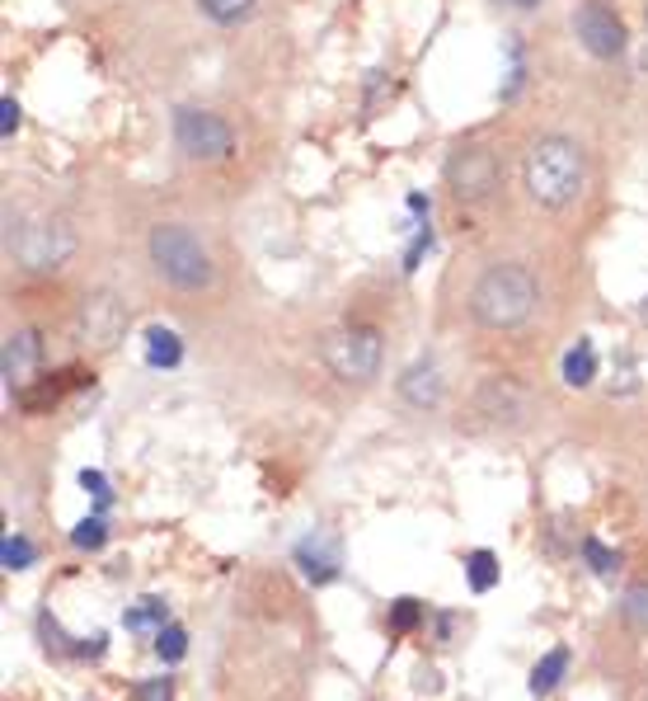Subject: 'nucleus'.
Segmentation results:
<instances>
[{
    "mask_svg": "<svg viewBox=\"0 0 648 701\" xmlns=\"http://www.w3.org/2000/svg\"><path fill=\"white\" fill-rule=\"evenodd\" d=\"M521 175H527V194L541 208L559 212L588 184V161H582V147L568 142V137H541V142H531Z\"/></svg>",
    "mask_w": 648,
    "mask_h": 701,
    "instance_id": "obj_1",
    "label": "nucleus"
},
{
    "mask_svg": "<svg viewBox=\"0 0 648 701\" xmlns=\"http://www.w3.org/2000/svg\"><path fill=\"white\" fill-rule=\"evenodd\" d=\"M535 311V278L521 264H494L475 288H470V316L484 330H517Z\"/></svg>",
    "mask_w": 648,
    "mask_h": 701,
    "instance_id": "obj_2",
    "label": "nucleus"
},
{
    "mask_svg": "<svg viewBox=\"0 0 648 701\" xmlns=\"http://www.w3.org/2000/svg\"><path fill=\"white\" fill-rule=\"evenodd\" d=\"M151 259L174 288L184 292H198L212 283V255L193 231L179 226V222H161L151 231Z\"/></svg>",
    "mask_w": 648,
    "mask_h": 701,
    "instance_id": "obj_3",
    "label": "nucleus"
},
{
    "mask_svg": "<svg viewBox=\"0 0 648 701\" xmlns=\"http://www.w3.org/2000/svg\"><path fill=\"white\" fill-rule=\"evenodd\" d=\"M381 330H372V325H347V330H334L325 335L320 344V358L325 367L334 372L339 382H372L376 372H381Z\"/></svg>",
    "mask_w": 648,
    "mask_h": 701,
    "instance_id": "obj_4",
    "label": "nucleus"
},
{
    "mask_svg": "<svg viewBox=\"0 0 648 701\" xmlns=\"http://www.w3.org/2000/svg\"><path fill=\"white\" fill-rule=\"evenodd\" d=\"M174 142H179L184 155H193V161H226L235 151V132L216 114H208V108H179L174 114Z\"/></svg>",
    "mask_w": 648,
    "mask_h": 701,
    "instance_id": "obj_5",
    "label": "nucleus"
},
{
    "mask_svg": "<svg viewBox=\"0 0 648 701\" xmlns=\"http://www.w3.org/2000/svg\"><path fill=\"white\" fill-rule=\"evenodd\" d=\"M71 250H75V231L67 222H57V217H43V222L24 226L20 241H14V255H20V264H24V269H38V273L61 269V264L71 259Z\"/></svg>",
    "mask_w": 648,
    "mask_h": 701,
    "instance_id": "obj_6",
    "label": "nucleus"
},
{
    "mask_svg": "<svg viewBox=\"0 0 648 701\" xmlns=\"http://www.w3.org/2000/svg\"><path fill=\"white\" fill-rule=\"evenodd\" d=\"M447 184L461 202H484L498 189V161L488 147H461L447 161Z\"/></svg>",
    "mask_w": 648,
    "mask_h": 701,
    "instance_id": "obj_7",
    "label": "nucleus"
},
{
    "mask_svg": "<svg viewBox=\"0 0 648 701\" xmlns=\"http://www.w3.org/2000/svg\"><path fill=\"white\" fill-rule=\"evenodd\" d=\"M292 565L302 570V580L315 584V588H329L343 574V551H339V541L329 537V533H306L302 541L292 547Z\"/></svg>",
    "mask_w": 648,
    "mask_h": 701,
    "instance_id": "obj_8",
    "label": "nucleus"
},
{
    "mask_svg": "<svg viewBox=\"0 0 648 701\" xmlns=\"http://www.w3.org/2000/svg\"><path fill=\"white\" fill-rule=\"evenodd\" d=\"M574 34L592 57H621L625 52V24L615 20V10L597 5V0L574 14Z\"/></svg>",
    "mask_w": 648,
    "mask_h": 701,
    "instance_id": "obj_9",
    "label": "nucleus"
},
{
    "mask_svg": "<svg viewBox=\"0 0 648 701\" xmlns=\"http://www.w3.org/2000/svg\"><path fill=\"white\" fill-rule=\"evenodd\" d=\"M122 330H128V316H122V306L108 297V292H99V297H85L81 306V339L94 349H114Z\"/></svg>",
    "mask_w": 648,
    "mask_h": 701,
    "instance_id": "obj_10",
    "label": "nucleus"
},
{
    "mask_svg": "<svg viewBox=\"0 0 648 701\" xmlns=\"http://www.w3.org/2000/svg\"><path fill=\"white\" fill-rule=\"evenodd\" d=\"M43 363V339L34 330H14L5 339V358H0V372H5V382L14 386V392H24L28 377L38 372Z\"/></svg>",
    "mask_w": 648,
    "mask_h": 701,
    "instance_id": "obj_11",
    "label": "nucleus"
},
{
    "mask_svg": "<svg viewBox=\"0 0 648 701\" xmlns=\"http://www.w3.org/2000/svg\"><path fill=\"white\" fill-rule=\"evenodd\" d=\"M441 392H447V382H441V372L433 363H414L400 377V396H404V405H414V410H433V405H441Z\"/></svg>",
    "mask_w": 648,
    "mask_h": 701,
    "instance_id": "obj_12",
    "label": "nucleus"
},
{
    "mask_svg": "<svg viewBox=\"0 0 648 701\" xmlns=\"http://www.w3.org/2000/svg\"><path fill=\"white\" fill-rule=\"evenodd\" d=\"M527 410V392L512 382V377H488L480 386V414H494V419H517Z\"/></svg>",
    "mask_w": 648,
    "mask_h": 701,
    "instance_id": "obj_13",
    "label": "nucleus"
},
{
    "mask_svg": "<svg viewBox=\"0 0 648 701\" xmlns=\"http://www.w3.org/2000/svg\"><path fill=\"white\" fill-rule=\"evenodd\" d=\"M568 664H574V654H568V645H555V650H545L541 659H535V668H531V678H527V688H531V697H535V701H545V697L555 692L559 682L568 678Z\"/></svg>",
    "mask_w": 648,
    "mask_h": 701,
    "instance_id": "obj_14",
    "label": "nucleus"
},
{
    "mask_svg": "<svg viewBox=\"0 0 648 701\" xmlns=\"http://www.w3.org/2000/svg\"><path fill=\"white\" fill-rule=\"evenodd\" d=\"M169 621V603L165 598H155V594H146V598H137V603H128L122 607V627H128L132 635H155Z\"/></svg>",
    "mask_w": 648,
    "mask_h": 701,
    "instance_id": "obj_15",
    "label": "nucleus"
},
{
    "mask_svg": "<svg viewBox=\"0 0 648 701\" xmlns=\"http://www.w3.org/2000/svg\"><path fill=\"white\" fill-rule=\"evenodd\" d=\"M466 584H470V594H494L498 580H503V565H498V556L488 551V547H475V551H466Z\"/></svg>",
    "mask_w": 648,
    "mask_h": 701,
    "instance_id": "obj_16",
    "label": "nucleus"
},
{
    "mask_svg": "<svg viewBox=\"0 0 648 701\" xmlns=\"http://www.w3.org/2000/svg\"><path fill=\"white\" fill-rule=\"evenodd\" d=\"M564 382L574 386V392H582V386L597 382V349H592V339H578V344L564 353Z\"/></svg>",
    "mask_w": 648,
    "mask_h": 701,
    "instance_id": "obj_17",
    "label": "nucleus"
},
{
    "mask_svg": "<svg viewBox=\"0 0 648 701\" xmlns=\"http://www.w3.org/2000/svg\"><path fill=\"white\" fill-rule=\"evenodd\" d=\"M146 363L151 367H179L184 363L179 335L165 330V325H151V330H146Z\"/></svg>",
    "mask_w": 648,
    "mask_h": 701,
    "instance_id": "obj_18",
    "label": "nucleus"
},
{
    "mask_svg": "<svg viewBox=\"0 0 648 701\" xmlns=\"http://www.w3.org/2000/svg\"><path fill=\"white\" fill-rule=\"evenodd\" d=\"M423 621H428V603H419V598H394L390 612H386V631H390V635H414Z\"/></svg>",
    "mask_w": 648,
    "mask_h": 701,
    "instance_id": "obj_19",
    "label": "nucleus"
},
{
    "mask_svg": "<svg viewBox=\"0 0 648 701\" xmlns=\"http://www.w3.org/2000/svg\"><path fill=\"white\" fill-rule=\"evenodd\" d=\"M34 560H38L34 541H28L24 533H5V541H0V565H5L10 574H24V570H34Z\"/></svg>",
    "mask_w": 648,
    "mask_h": 701,
    "instance_id": "obj_20",
    "label": "nucleus"
},
{
    "mask_svg": "<svg viewBox=\"0 0 648 701\" xmlns=\"http://www.w3.org/2000/svg\"><path fill=\"white\" fill-rule=\"evenodd\" d=\"M582 560H588L597 580H615L621 574V551H611L602 537H582Z\"/></svg>",
    "mask_w": 648,
    "mask_h": 701,
    "instance_id": "obj_21",
    "label": "nucleus"
},
{
    "mask_svg": "<svg viewBox=\"0 0 648 701\" xmlns=\"http://www.w3.org/2000/svg\"><path fill=\"white\" fill-rule=\"evenodd\" d=\"M155 654H161L165 668L184 664V654H188V631L179 627V621H165V627L155 631Z\"/></svg>",
    "mask_w": 648,
    "mask_h": 701,
    "instance_id": "obj_22",
    "label": "nucleus"
},
{
    "mask_svg": "<svg viewBox=\"0 0 648 701\" xmlns=\"http://www.w3.org/2000/svg\"><path fill=\"white\" fill-rule=\"evenodd\" d=\"M108 541V523H104V513H90V518H81L71 527V547L75 551H99Z\"/></svg>",
    "mask_w": 648,
    "mask_h": 701,
    "instance_id": "obj_23",
    "label": "nucleus"
},
{
    "mask_svg": "<svg viewBox=\"0 0 648 701\" xmlns=\"http://www.w3.org/2000/svg\"><path fill=\"white\" fill-rule=\"evenodd\" d=\"M198 10L216 24H240L255 14V0H198Z\"/></svg>",
    "mask_w": 648,
    "mask_h": 701,
    "instance_id": "obj_24",
    "label": "nucleus"
},
{
    "mask_svg": "<svg viewBox=\"0 0 648 701\" xmlns=\"http://www.w3.org/2000/svg\"><path fill=\"white\" fill-rule=\"evenodd\" d=\"M621 617H625L635 631H648V584L625 588V598H621Z\"/></svg>",
    "mask_w": 648,
    "mask_h": 701,
    "instance_id": "obj_25",
    "label": "nucleus"
},
{
    "mask_svg": "<svg viewBox=\"0 0 648 701\" xmlns=\"http://www.w3.org/2000/svg\"><path fill=\"white\" fill-rule=\"evenodd\" d=\"M81 490L94 500L90 513H108V504H114V490H108V476L104 471H90V466H85V471H81Z\"/></svg>",
    "mask_w": 648,
    "mask_h": 701,
    "instance_id": "obj_26",
    "label": "nucleus"
},
{
    "mask_svg": "<svg viewBox=\"0 0 648 701\" xmlns=\"http://www.w3.org/2000/svg\"><path fill=\"white\" fill-rule=\"evenodd\" d=\"M108 654V635L94 631V635H81V641L71 645V659H104Z\"/></svg>",
    "mask_w": 648,
    "mask_h": 701,
    "instance_id": "obj_27",
    "label": "nucleus"
},
{
    "mask_svg": "<svg viewBox=\"0 0 648 701\" xmlns=\"http://www.w3.org/2000/svg\"><path fill=\"white\" fill-rule=\"evenodd\" d=\"M137 701H174V678H146L137 682Z\"/></svg>",
    "mask_w": 648,
    "mask_h": 701,
    "instance_id": "obj_28",
    "label": "nucleus"
},
{
    "mask_svg": "<svg viewBox=\"0 0 648 701\" xmlns=\"http://www.w3.org/2000/svg\"><path fill=\"white\" fill-rule=\"evenodd\" d=\"M433 250V231H428V222L419 226V236H414V245H409V255H404V269H419V259Z\"/></svg>",
    "mask_w": 648,
    "mask_h": 701,
    "instance_id": "obj_29",
    "label": "nucleus"
},
{
    "mask_svg": "<svg viewBox=\"0 0 648 701\" xmlns=\"http://www.w3.org/2000/svg\"><path fill=\"white\" fill-rule=\"evenodd\" d=\"M20 132V104H14V95L0 100V137H14Z\"/></svg>",
    "mask_w": 648,
    "mask_h": 701,
    "instance_id": "obj_30",
    "label": "nucleus"
},
{
    "mask_svg": "<svg viewBox=\"0 0 648 701\" xmlns=\"http://www.w3.org/2000/svg\"><path fill=\"white\" fill-rule=\"evenodd\" d=\"M456 627H461L456 612H437V645H456Z\"/></svg>",
    "mask_w": 648,
    "mask_h": 701,
    "instance_id": "obj_31",
    "label": "nucleus"
},
{
    "mask_svg": "<svg viewBox=\"0 0 648 701\" xmlns=\"http://www.w3.org/2000/svg\"><path fill=\"white\" fill-rule=\"evenodd\" d=\"M419 692H433V697L441 692V678L433 674V668H419Z\"/></svg>",
    "mask_w": 648,
    "mask_h": 701,
    "instance_id": "obj_32",
    "label": "nucleus"
},
{
    "mask_svg": "<svg viewBox=\"0 0 648 701\" xmlns=\"http://www.w3.org/2000/svg\"><path fill=\"white\" fill-rule=\"evenodd\" d=\"M508 5H517V10H535L541 0H508Z\"/></svg>",
    "mask_w": 648,
    "mask_h": 701,
    "instance_id": "obj_33",
    "label": "nucleus"
},
{
    "mask_svg": "<svg viewBox=\"0 0 648 701\" xmlns=\"http://www.w3.org/2000/svg\"><path fill=\"white\" fill-rule=\"evenodd\" d=\"M639 320H644V325H648V297H644V306H639Z\"/></svg>",
    "mask_w": 648,
    "mask_h": 701,
    "instance_id": "obj_34",
    "label": "nucleus"
}]
</instances>
